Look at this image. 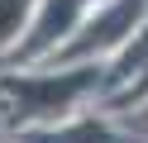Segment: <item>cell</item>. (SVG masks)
<instances>
[]
</instances>
